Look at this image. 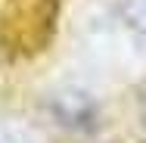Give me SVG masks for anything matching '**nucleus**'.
<instances>
[{"instance_id": "nucleus-1", "label": "nucleus", "mask_w": 146, "mask_h": 143, "mask_svg": "<svg viewBox=\"0 0 146 143\" xmlns=\"http://www.w3.org/2000/svg\"><path fill=\"white\" fill-rule=\"evenodd\" d=\"M0 143H50V137L31 121L3 115L0 118Z\"/></svg>"}, {"instance_id": "nucleus-2", "label": "nucleus", "mask_w": 146, "mask_h": 143, "mask_svg": "<svg viewBox=\"0 0 146 143\" xmlns=\"http://www.w3.org/2000/svg\"><path fill=\"white\" fill-rule=\"evenodd\" d=\"M121 16H124V25L140 41H146V0H127L121 6Z\"/></svg>"}, {"instance_id": "nucleus-3", "label": "nucleus", "mask_w": 146, "mask_h": 143, "mask_svg": "<svg viewBox=\"0 0 146 143\" xmlns=\"http://www.w3.org/2000/svg\"><path fill=\"white\" fill-rule=\"evenodd\" d=\"M140 115H143V128H146V96H143V103H140Z\"/></svg>"}]
</instances>
